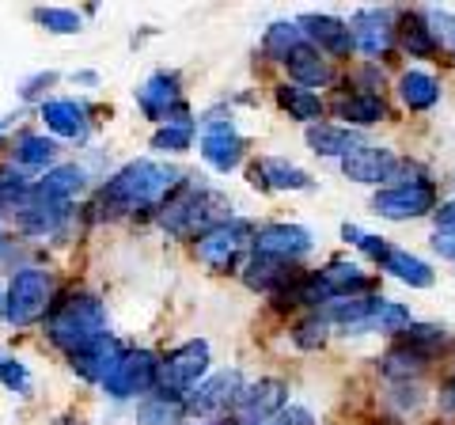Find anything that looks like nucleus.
<instances>
[{"mask_svg": "<svg viewBox=\"0 0 455 425\" xmlns=\"http://www.w3.org/2000/svg\"><path fill=\"white\" fill-rule=\"evenodd\" d=\"M179 187H182V175L171 172L167 164L137 160V164H125L122 172L99 190L92 209H99V217H122V212H133L145 205H164Z\"/></svg>", "mask_w": 455, "mask_h": 425, "instance_id": "obj_1", "label": "nucleus"}, {"mask_svg": "<svg viewBox=\"0 0 455 425\" xmlns=\"http://www.w3.org/2000/svg\"><path fill=\"white\" fill-rule=\"evenodd\" d=\"M46 334L57 349H65L68 357L80 349H88L99 338H107V308L92 293H68L61 301H53Z\"/></svg>", "mask_w": 455, "mask_h": 425, "instance_id": "obj_2", "label": "nucleus"}, {"mask_svg": "<svg viewBox=\"0 0 455 425\" xmlns=\"http://www.w3.org/2000/svg\"><path fill=\"white\" fill-rule=\"evenodd\" d=\"M228 209H232V205H228L224 194L182 179V187L160 205V224L171 236H179V239H194V236L202 239L205 232L220 229L224 221H232V217H228Z\"/></svg>", "mask_w": 455, "mask_h": 425, "instance_id": "obj_3", "label": "nucleus"}, {"mask_svg": "<svg viewBox=\"0 0 455 425\" xmlns=\"http://www.w3.org/2000/svg\"><path fill=\"white\" fill-rule=\"evenodd\" d=\"M205 373H209V342L205 338L182 342L179 349H171L167 357L160 361V384H156V395L187 399V395L202 384Z\"/></svg>", "mask_w": 455, "mask_h": 425, "instance_id": "obj_4", "label": "nucleus"}, {"mask_svg": "<svg viewBox=\"0 0 455 425\" xmlns=\"http://www.w3.org/2000/svg\"><path fill=\"white\" fill-rule=\"evenodd\" d=\"M254 236H259V229H254L251 221H224L220 229H212L205 232L202 239H197V262L209 266V270H217V274H228V270H235V262H239V254H243L247 247H254Z\"/></svg>", "mask_w": 455, "mask_h": 425, "instance_id": "obj_5", "label": "nucleus"}, {"mask_svg": "<svg viewBox=\"0 0 455 425\" xmlns=\"http://www.w3.org/2000/svg\"><path fill=\"white\" fill-rule=\"evenodd\" d=\"M53 308V277L46 270L27 266L8 285V323L12 327H31Z\"/></svg>", "mask_w": 455, "mask_h": 425, "instance_id": "obj_6", "label": "nucleus"}, {"mask_svg": "<svg viewBox=\"0 0 455 425\" xmlns=\"http://www.w3.org/2000/svg\"><path fill=\"white\" fill-rule=\"evenodd\" d=\"M372 212L383 221H421L436 212V182H391L376 190Z\"/></svg>", "mask_w": 455, "mask_h": 425, "instance_id": "obj_7", "label": "nucleus"}, {"mask_svg": "<svg viewBox=\"0 0 455 425\" xmlns=\"http://www.w3.org/2000/svg\"><path fill=\"white\" fill-rule=\"evenodd\" d=\"M156 384H160V357L148 349L122 353L118 365L110 368V376L103 380L110 399H137V395L156 391Z\"/></svg>", "mask_w": 455, "mask_h": 425, "instance_id": "obj_8", "label": "nucleus"}, {"mask_svg": "<svg viewBox=\"0 0 455 425\" xmlns=\"http://www.w3.org/2000/svg\"><path fill=\"white\" fill-rule=\"evenodd\" d=\"M243 373L239 368H224V373H212L209 380H202L190 395H187V410L190 414H217L228 418L235 414L239 395H243Z\"/></svg>", "mask_w": 455, "mask_h": 425, "instance_id": "obj_9", "label": "nucleus"}, {"mask_svg": "<svg viewBox=\"0 0 455 425\" xmlns=\"http://www.w3.org/2000/svg\"><path fill=\"white\" fill-rule=\"evenodd\" d=\"M353 31V42H357V50L364 58H387V53L398 46V20L391 8H364L353 16L349 23Z\"/></svg>", "mask_w": 455, "mask_h": 425, "instance_id": "obj_10", "label": "nucleus"}, {"mask_svg": "<svg viewBox=\"0 0 455 425\" xmlns=\"http://www.w3.org/2000/svg\"><path fill=\"white\" fill-rule=\"evenodd\" d=\"M243 137L235 133V125L232 118H224V115H209L205 118V130H202V160L212 167V172H235L239 160H243Z\"/></svg>", "mask_w": 455, "mask_h": 425, "instance_id": "obj_11", "label": "nucleus"}, {"mask_svg": "<svg viewBox=\"0 0 455 425\" xmlns=\"http://www.w3.org/2000/svg\"><path fill=\"white\" fill-rule=\"evenodd\" d=\"M137 107L145 110L152 122H190V110L182 103V88L175 73H156L145 80V88L137 92Z\"/></svg>", "mask_w": 455, "mask_h": 425, "instance_id": "obj_12", "label": "nucleus"}, {"mask_svg": "<svg viewBox=\"0 0 455 425\" xmlns=\"http://www.w3.org/2000/svg\"><path fill=\"white\" fill-rule=\"evenodd\" d=\"M284 406H289V384L277 380V376H266V380H259V384L243 388L232 418L239 425H266V421H274Z\"/></svg>", "mask_w": 455, "mask_h": 425, "instance_id": "obj_13", "label": "nucleus"}, {"mask_svg": "<svg viewBox=\"0 0 455 425\" xmlns=\"http://www.w3.org/2000/svg\"><path fill=\"white\" fill-rule=\"evenodd\" d=\"M315 247L307 229L300 224H266L254 236V254H266V259H281V262H300L304 254Z\"/></svg>", "mask_w": 455, "mask_h": 425, "instance_id": "obj_14", "label": "nucleus"}, {"mask_svg": "<svg viewBox=\"0 0 455 425\" xmlns=\"http://www.w3.org/2000/svg\"><path fill=\"white\" fill-rule=\"evenodd\" d=\"M395 167H398V156L391 148L368 145L364 140L357 152H349L346 160H341V175L353 179V182H364V187H379L383 190V182L395 175Z\"/></svg>", "mask_w": 455, "mask_h": 425, "instance_id": "obj_15", "label": "nucleus"}, {"mask_svg": "<svg viewBox=\"0 0 455 425\" xmlns=\"http://www.w3.org/2000/svg\"><path fill=\"white\" fill-rule=\"evenodd\" d=\"M296 23H300L304 38H307L319 53H331V58H349V53L357 50L349 23L338 20V16H300Z\"/></svg>", "mask_w": 455, "mask_h": 425, "instance_id": "obj_16", "label": "nucleus"}, {"mask_svg": "<svg viewBox=\"0 0 455 425\" xmlns=\"http://www.w3.org/2000/svg\"><path fill=\"white\" fill-rule=\"evenodd\" d=\"M319 277V289L326 296V304L331 301H346V296H368L372 293L376 281L368 277L357 262H346V259H334V262H326L323 270H315Z\"/></svg>", "mask_w": 455, "mask_h": 425, "instance_id": "obj_17", "label": "nucleus"}, {"mask_svg": "<svg viewBox=\"0 0 455 425\" xmlns=\"http://www.w3.org/2000/svg\"><path fill=\"white\" fill-rule=\"evenodd\" d=\"M331 110L341 118V125H346V130H357V133L387 118V103H383V95H368V92H357V88H349V92L341 88V92L334 95Z\"/></svg>", "mask_w": 455, "mask_h": 425, "instance_id": "obj_18", "label": "nucleus"}, {"mask_svg": "<svg viewBox=\"0 0 455 425\" xmlns=\"http://www.w3.org/2000/svg\"><path fill=\"white\" fill-rule=\"evenodd\" d=\"M300 274L304 270L296 262H281V259H266V254H251L247 266H243V285L254 289V293L281 296Z\"/></svg>", "mask_w": 455, "mask_h": 425, "instance_id": "obj_19", "label": "nucleus"}, {"mask_svg": "<svg viewBox=\"0 0 455 425\" xmlns=\"http://www.w3.org/2000/svg\"><path fill=\"white\" fill-rule=\"evenodd\" d=\"M284 68H289L292 84H300V88H307V92L331 88V84H334L331 58H323V53L311 46V42H304L300 50H292V53H289V61H284Z\"/></svg>", "mask_w": 455, "mask_h": 425, "instance_id": "obj_20", "label": "nucleus"}, {"mask_svg": "<svg viewBox=\"0 0 455 425\" xmlns=\"http://www.w3.org/2000/svg\"><path fill=\"white\" fill-rule=\"evenodd\" d=\"M42 122H46L57 137H68V140H84L92 133L88 107L76 103V99H50V103H42Z\"/></svg>", "mask_w": 455, "mask_h": 425, "instance_id": "obj_21", "label": "nucleus"}, {"mask_svg": "<svg viewBox=\"0 0 455 425\" xmlns=\"http://www.w3.org/2000/svg\"><path fill=\"white\" fill-rule=\"evenodd\" d=\"M398 46H403L410 58H436L440 53V42L433 35V23L425 16V8L398 16Z\"/></svg>", "mask_w": 455, "mask_h": 425, "instance_id": "obj_22", "label": "nucleus"}, {"mask_svg": "<svg viewBox=\"0 0 455 425\" xmlns=\"http://www.w3.org/2000/svg\"><path fill=\"white\" fill-rule=\"evenodd\" d=\"M361 145H364V137L357 130H346V125H334V122L307 125V148L315 156H338V160H346Z\"/></svg>", "mask_w": 455, "mask_h": 425, "instance_id": "obj_23", "label": "nucleus"}, {"mask_svg": "<svg viewBox=\"0 0 455 425\" xmlns=\"http://www.w3.org/2000/svg\"><path fill=\"white\" fill-rule=\"evenodd\" d=\"M429 361H433L429 353H421L418 346H410L398 338V342L379 357V373L387 380H398V384H410V380H418L425 368H429Z\"/></svg>", "mask_w": 455, "mask_h": 425, "instance_id": "obj_24", "label": "nucleus"}, {"mask_svg": "<svg viewBox=\"0 0 455 425\" xmlns=\"http://www.w3.org/2000/svg\"><path fill=\"white\" fill-rule=\"evenodd\" d=\"M118 357H122V349H118V342H114V338L107 334V338H99V342H92L88 349L73 353V357H68V365H73L84 380H99V384H103V380L110 376V368L118 365Z\"/></svg>", "mask_w": 455, "mask_h": 425, "instance_id": "obj_25", "label": "nucleus"}, {"mask_svg": "<svg viewBox=\"0 0 455 425\" xmlns=\"http://www.w3.org/2000/svg\"><path fill=\"white\" fill-rule=\"evenodd\" d=\"M398 99H403L406 110H433L440 103V80L433 73H425V68H406L403 76H398Z\"/></svg>", "mask_w": 455, "mask_h": 425, "instance_id": "obj_26", "label": "nucleus"}, {"mask_svg": "<svg viewBox=\"0 0 455 425\" xmlns=\"http://www.w3.org/2000/svg\"><path fill=\"white\" fill-rule=\"evenodd\" d=\"M410 327H414V316H410V308L398 304V301H383V296H379V304H376L372 316H368L361 327L346 331V334H398V338H403Z\"/></svg>", "mask_w": 455, "mask_h": 425, "instance_id": "obj_27", "label": "nucleus"}, {"mask_svg": "<svg viewBox=\"0 0 455 425\" xmlns=\"http://www.w3.org/2000/svg\"><path fill=\"white\" fill-rule=\"evenodd\" d=\"M274 95H277V107L284 110V115L296 118V122H307V125H319L323 110H326L323 95L300 88V84H277V92H274Z\"/></svg>", "mask_w": 455, "mask_h": 425, "instance_id": "obj_28", "label": "nucleus"}, {"mask_svg": "<svg viewBox=\"0 0 455 425\" xmlns=\"http://www.w3.org/2000/svg\"><path fill=\"white\" fill-rule=\"evenodd\" d=\"M379 270H387L395 281H403V285H410V289H433V281H436L433 266L425 259H418V254L403 251V247H391L387 262H383Z\"/></svg>", "mask_w": 455, "mask_h": 425, "instance_id": "obj_29", "label": "nucleus"}, {"mask_svg": "<svg viewBox=\"0 0 455 425\" xmlns=\"http://www.w3.org/2000/svg\"><path fill=\"white\" fill-rule=\"evenodd\" d=\"M259 175H262V190H311L315 187L307 172H300L289 160H277V156L259 160Z\"/></svg>", "mask_w": 455, "mask_h": 425, "instance_id": "obj_30", "label": "nucleus"}, {"mask_svg": "<svg viewBox=\"0 0 455 425\" xmlns=\"http://www.w3.org/2000/svg\"><path fill=\"white\" fill-rule=\"evenodd\" d=\"M84 187H88V172L76 164H61V167H53V172H46V179H38V190L50 197H61V202H68V197L80 194Z\"/></svg>", "mask_w": 455, "mask_h": 425, "instance_id": "obj_31", "label": "nucleus"}, {"mask_svg": "<svg viewBox=\"0 0 455 425\" xmlns=\"http://www.w3.org/2000/svg\"><path fill=\"white\" fill-rule=\"evenodd\" d=\"M187 414V399H175V395H148L137 410L140 425H179Z\"/></svg>", "mask_w": 455, "mask_h": 425, "instance_id": "obj_32", "label": "nucleus"}, {"mask_svg": "<svg viewBox=\"0 0 455 425\" xmlns=\"http://www.w3.org/2000/svg\"><path fill=\"white\" fill-rule=\"evenodd\" d=\"M304 31H300V23H274V27H269V31H266V38H262V53H266V58L269 61H289V53L292 50H300L304 46Z\"/></svg>", "mask_w": 455, "mask_h": 425, "instance_id": "obj_33", "label": "nucleus"}, {"mask_svg": "<svg viewBox=\"0 0 455 425\" xmlns=\"http://www.w3.org/2000/svg\"><path fill=\"white\" fill-rule=\"evenodd\" d=\"M12 156H16L20 167H46L53 164L57 156V145L50 137H38V133H20L16 145H12Z\"/></svg>", "mask_w": 455, "mask_h": 425, "instance_id": "obj_34", "label": "nucleus"}, {"mask_svg": "<svg viewBox=\"0 0 455 425\" xmlns=\"http://www.w3.org/2000/svg\"><path fill=\"white\" fill-rule=\"evenodd\" d=\"M331 327H334V323L326 319L323 311H311V316H304L292 327V346L296 349H323L326 338H331Z\"/></svg>", "mask_w": 455, "mask_h": 425, "instance_id": "obj_35", "label": "nucleus"}, {"mask_svg": "<svg viewBox=\"0 0 455 425\" xmlns=\"http://www.w3.org/2000/svg\"><path fill=\"white\" fill-rule=\"evenodd\" d=\"M403 342H410V346H418L421 353H429V357H436L444 346H451V334H448V327L444 323H414L406 334H403Z\"/></svg>", "mask_w": 455, "mask_h": 425, "instance_id": "obj_36", "label": "nucleus"}, {"mask_svg": "<svg viewBox=\"0 0 455 425\" xmlns=\"http://www.w3.org/2000/svg\"><path fill=\"white\" fill-rule=\"evenodd\" d=\"M190 140H194V118L190 122H167L156 130L152 148L156 152H187Z\"/></svg>", "mask_w": 455, "mask_h": 425, "instance_id": "obj_37", "label": "nucleus"}, {"mask_svg": "<svg viewBox=\"0 0 455 425\" xmlns=\"http://www.w3.org/2000/svg\"><path fill=\"white\" fill-rule=\"evenodd\" d=\"M35 20L53 35H76L80 31V16L73 8H35Z\"/></svg>", "mask_w": 455, "mask_h": 425, "instance_id": "obj_38", "label": "nucleus"}, {"mask_svg": "<svg viewBox=\"0 0 455 425\" xmlns=\"http://www.w3.org/2000/svg\"><path fill=\"white\" fill-rule=\"evenodd\" d=\"M425 16H429V23H433V35L440 42V50L455 53V16H448V12H440V8H425Z\"/></svg>", "mask_w": 455, "mask_h": 425, "instance_id": "obj_39", "label": "nucleus"}, {"mask_svg": "<svg viewBox=\"0 0 455 425\" xmlns=\"http://www.w3.org/2000/svg\"><path fill=\"white\" fill-rule=\"evenodd\" d=\"M349 80H353V88H357V92H368V95L383 92V68H379V61H368L361 68H353Z\"/></svg>", "mask_w": 455, "mask_h": 425, "instance_id": "obj_40", "label": "nucleus"}, {"mask_svg": "<svg viewBox=\"0 0 455 425\" xmlns=\"http://www.w3.org/2000/svg\"><path fill=\"white\" fill-rule=\"evenodd\" d=\"M0 380H4L12 391H20V395L31 391V376H27V368L20 361H0Z\"/></svg>", "mask_w": 455, "mask_h": 425, "instance_id": "obj_41", "label": "nucleus"}, {"mask_svg": "<svg viewBox=\"0 0 455 425\" xmlns=\"http://www.w3.org/2000/svg\"><path fill=\"white\" fill-rule=\"evenodd\" d=\"M266 425H315V414H311L307 406H284L281 414L274 421H266Z\"/></svg>", "mask_w": 455, "mask_h": 425, "instance_id": "obj_42", "label": "nucleus"}, {"mask_svg": "<svg viewBox=\"0 0 455 425\" xmlns=\"http://www.w3.org/2000/svg\"><path fill=\"white\" fill-rule=\"evenodd\" d=\"M357 247H361V251H364L372 262H379V266L387 262V254H391V244H387V239H383V236H364Z\"/></svg>", "mask_w": 455, "mask_h": 425, "instance_id": "obj_43", "label": "nucleus"}, {"mask_svg": "<svg viewBox=\"0 0 455 425\" xmlns=\"http://www.w3.org/2000/svg\"><path fill=\"white\" fill-rule=\"evenodd\" d=\"M433 251L440 254V259L455 262V229H436L433 232Z\"/></svg>", "mask_w": 455, "mask_h": 425, "instance_id": "obj_44", "label": "nucleus"}, {"mask_svg": "<svg viewBox=\"0 0 455 425\" xmlns=\"http://www.w3.org/2000/svg\"><path fill=\"white\" fill-rule=\"evenodd\" d=\"M433 217H436L440 229H455V197H451V202H444V205H436Z\"/></svg>", "mask_w": 455, "mask_h": 425, "instance_id": "obj_45", "label": "nucleus"}, {"mask_svg": "<svg viewBox=\"0 0 455 425\" xmlns=\"http://www.w3.org/2000/svg\"><path fill=\"white\" fill-rule=\"evenodd\" d=\"M341 239H346V244H361L364 232L357 229V224H346V229H341Z\"/></svg>", "mask_w": 455, "mask_h": 425, "instance_id": "obj_46", "label": "nucleus"}, {"mask_svg": "<svg viewBox=\"0 0 455 425\" xmlns=\"http://www.w3.org/2000/svg\"><path fill=\"white\" fill-rule=\"evenodd\" d=\"M444 406H448V410H455V376L444 384Z\"/></svg>", "mask_w": 455, "mask_h": 425, "instance_id": "obj_47", "label": "nucleus"}, {"mask_svg": "<svg viewBox=\"0 0 455 425\" xmlns=\"http://www.w3.org/2000/svg\"><path fill=\"white\" fill-rule=\"evenodd\" d=\"M202 425H239L235 418H209V421H202Z\"/></svg>", "mask_w": 455, "mask_h": 425, "instance_id": "obj_48", "label": "nucleus"}, {"mask_svg": "<svg viewBox=\"0 0 455 425\" xmlns=\"http://www.w3.org/2000/svg\"><path fill=\"white\" fill-rule=\"evenodd\" d=\"M0 319H8V296H4V289H0Z\"/></svg>", "mask_w": 455, "mask_h": 425, "instance_id": "obj_49", "label": "nucleus"}, {"mask_svg": "<svg viewBox=\"0 0 455 425\" xmlns=\"http://www.w3.org/2000/svg\"><path fill=\"white\" fill-rule=\"evenodd\" d=\"M429 425H444V421H429Z\"/></svg>", "mask_w": 455, "mask_h": 425, "instance_id": "obj_50", "label": "nucleus"}, {"mask_svg": "<svg viewBox=\"0 0 455 425\" xmlns=\"http://www.w3.org/2000/svg\"><path fill=\"white\" fill-rule=\"evenodd\" d=\"M0 244H4V239H0Z\"/></svg>", "mask_w": 455, "mask_h": 425, "instance_id": "obj_51", "label": "nucleus"}]
</instances>
